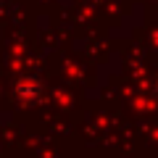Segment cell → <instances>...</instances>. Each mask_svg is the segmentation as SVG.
I'll return each mask as SVG.
<instances>
[{"instance_id":"cell-1","label":"cell","mask_w":158,"mask_h":158,"mask_svg":"<svg viewBox=\"0 0 158 158\" xmlns=\"http://www.w3.org/2000/svg\"><path fill=\"white\" fill-rule=\"evenodd\" d=\"M40 92H42V85H40L34 77H24L16 85V98H19V103H24V106H32V103L40 98Z\"/></svg>"},{"instance_id":"cell-2","label":"cell","mask_w":158,"mask_h":158,"mask_svg":"<svg viewBox=\"0 0 158 158\" xmlns=\"http://www.w3.org/2000/svg\"><path fill=\"white\" fill-rule=\"evenodd\" d=\"M153 90H156V98H158V79H156V87H153Z\"/></svg>"}]
</instances>
